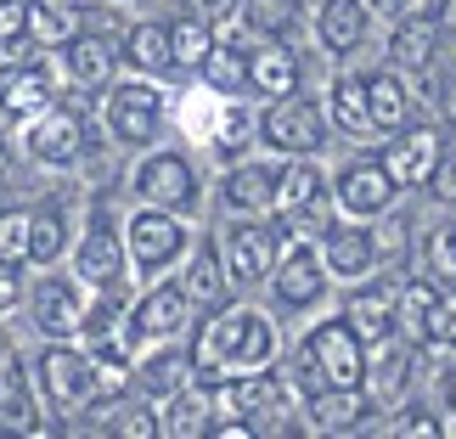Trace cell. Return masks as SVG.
<instances>
[{
  "mask_svg": "<svg viewBox=\"0 0 456 439\" xmlns=\"http://www.w3.org/2000/svg\"><path fill=\"white\" fill-rule=\"evenodd\" d=\"M23 152L40 169H79L91 152V113H85V91L57 96L45 113L23 125Z\"/></svg>",
  "mask_w": 456,
  "mask_h": 439,
  "instance_id": "obj_4",
  "label": "cell"
},
{
  "mask_svg": "<svg viewBox=\"0 0 456 439\" xmlns=\"http://www.w3.org/2000/svg\"><path fill=\"white\" fill-rule=\"evenodd\" d=\"M440 394H445V411L456 417V361L445 366V378H440Z\"/></svg>",
  "mask_w": 456,
  "mask_h": 439,
  "instance_id": "obj_51",
  "label": "cell"
},
{
  "mask_svg": "<svg viewBox=\"0 0 456 439\" xmlns=\"http://www.w3.org/2000/svg\"><path fill=\"white\" fill-rule=\"evenodd\" d=\"M366 417H378V400H372L366 383H355V389H332V383H327V389H315L305 400V417H299V423L310 434H361Z\"/></svg>",
  "mask_w": 456,
  "mask_h": 439,
  "instance_id": "obj_19",
  "label": "cell"
},
{
  "mask_svg": "<svg viewBox=\"0 0 456 439\" xmlns=\"http://www.w3.org/2000/svg\"><path fill=\"white\" fill-rule=\"evenodd\" d=\"M378 254H400V248H406V220H400L395 215V208H389V215H383V225H378Z\"/></svg>",
  "mask_w": 456,
  "mask_h": 439,
  "instance_id": "obj_48",
  "label": "cell"
},
{
  "mask_svg": "<svg viewBox=\"0 0 456 439\" xmlns=\"http://www.w3.org/2000/svg\"><path fill=\"white\" fill-rule=\"evenodd\" d=\"M40 406H34V383L23 372V355L0 361V434H34Z\"/></svg>",
  "mask_w": 456,
  "mask_h": 439,
  "instance_id": "obj_32",
  "label": "cell"
},
{
  "mask_svg": "<svg viewBox=\"0 0 456 439\" xmlns=\"http://www.w3.org/2000/svg\"><path fill=\"white\" fill-rule=\"evenodd\" d=\"M378 158L395 175L400 191H428L434 175H440V158H445V130L440 125H406V130L389 135V147Z\"/></svg>",
  "mask_w": 456,
  "mask_h": 439,
  "instance_id": "obj_15",
  "label": "cell"
},
{
  "mask_svg": "<svg viewBox=\"0 0 456 439\" xmlns=\"http://www.w3.org/2000/svg\"><path fill=\"white\" fill-rule=\"evenodd\" d=\"M220 254H225L232 288H259V282H271V271H276L282 232H276V220H265V215H232V225H225V237H220Z\"/></svg>",
  "mask_w": 456,
  "mask_h": 439,
  "instance_id": "obj_11",
  "label": "cell"
},
{
  "mask_svg": "<svg viewBox=\"0 0 456 439\" xmlns=\"http://www.w3.org/2000/svg\"><path fill=\"white\" fill-rule=\"evenodd\" d=\"M130 191L135 203H152V208H169V215H198L203 208V181H198V164L181 152V147H158L147 152L130 175Z\"/></svg>",
  "mask_w": 456,
  "mask_h": 439,
  "instance_id": "obj_8",
  "label": "cell"
},
{
  "mask_svg": "<svg viewBox=\"0 0 456 439\" xmlns=\"http://www.w3.org/2000/svg\"><path fill=\"white\" fill-rule=\"evenodd\" d=\"M434 198L440 203H456V142H445V158H440V175H434Z\"/></svg>",
  "mask_w": 456,
  "mask_h": 439,
  "instance_id": "obj_47",
  "label": "cell"
},
{
  "mask_svg": "<svg viewBox=\"0 0 456 439\" xmlns=\"http://www.w3.org/2000/svg\"><path fill=\"white\" fill-rule=\"evenodd\" d=\"M135 389H142L147 400H164L175 394L181 383H191V349H181V338H169V344H152V355L135 361Z\"/></svg>",
  "mask_w": 456,
  "mask_h": 439,
  "instance_id": "obj_28",
  "label": "cell"
},
{
  "mask_svg": "<svg viewBox=\"0 0 456 439\" xmlns=\"http://www.w3.org/2000/svg\"><path fill=\"white\" fill-rule=\"evenodd\" d=\"M265 288L276 298V310H288V315L315 310L327 298V288H332V271H327V259H322V242H282L276 271H271Z\"/></svg>",
  "mask_w": 456,
  "mask_h": 439,
  "instance_id": "obj_12",
  "label": "cell"
},
{
  "mask_svg": "<svg viewBox=\"0 0 456 439\" xmlns=\"http://www.w3.org/2000/svg\"><path fill=\"white\" fill-rule=\"evenodd\" d=\"M28 40V0H0V51Z\"/></svg>",
  "mask_w": 456,
  "mask_h": 439,
  "instance_id": "obj_43",
  "label": "cell"
},
{
  "mask_svg": "<svg viewBox=\"0 0 456 439\" xmlns=\"http://www.w3.org/2000/svg\"><path fill=\"white\" fill-rule=\"evenodd\" d=\"M440 113H445V125H456V68L440 79Z\"/></svg>",
  "mask_w": 456,
  "mask_h": 439,
  "instance_id": "obj_50",
  "label": "cell"
},
{
  "mask_svg": "<svg viewBox=\"0 0 456 439\" xmlns=\"http://www.w3.org/2000/svg\"><path fill=\"white\" fill-rule=\"evenodd\" d=\"M28 298V276H23V265H12V259H0V321L17 310Z\"/></svg>",
  "mask_w": 456,
  "mask_h": 439,
  "instance_id": "obj_44",
  "label": "cell"
},
{
  "mask_svg": "<svg viewBox=\"0 0 456 439\" xmlns=\"http://www.w3.org/2000/svg\"><path fill=\"white\" fill-rule=\"evenodd\" d=\"M366 102H372V135H395L411 125V85L400 79V68L366 74Z\"/></svg>",
  "mask_w": 456,
  "mask_h": 439,
  "instance_id": "obj_29",
  "label": "cell"
},
{
  "mask_svg": "<svg viewBox=\"0 0 456 439\" xmlns=\"http://www.w3.org/2000/svg\"><path fill=\"white\" fill-rule=\"evenodd\" d=\"M181 12H191V17H203V23L225 28V23H237L242 0H181Z\"/></svg>",
  "mask_w": 456,
  "mask_h": 439,
  "instance_id": "obj_46",
  "label": "cell"
},
{
  "mask_svg": "<svg viewBox=\"0 0 456 439\" xmlns=\"http://www.w3.org/2000/svg\"><path fill=\"white\" fill-rule=\"evenodd\" d=\"M6 175H12V169H6V152H0V186H6Z\"/></svg>",
  "mask_w": 456,
  "mask_h": 439,
  "instance_id": "obj_53",
  "label": "cell"
},
{
  "mask_svg": "<svg viewBox=\"0 0 456 439\" xmlns=\"http://www.w3.org/2000/svg\"><path fill=\"white\" fill-rule=\"evenodd\" d=\"M164 118H169V96L158 91V79L135 74V79H113L102 91V125L125 152L135 147H152L164 135Z\"/></svg>",
  "mask_w": 456,
  "mask_h": 439,
  "instance_id": "obj_5",
  "label": "cell"
},
{
  "mask_svg": "<svg viewBox=\"0 0 456 439\" xmlns=\"http://www.w3.org/2000/svg\"><path fill=\"white\" fill-rule=\"evenodd\" d=\"M276 321L254 305H215L208 321H198L191 332V378L198 383H215V378H232V372H259V366L276 361Z\"/></svg>",
  "mask_w": 456,
  "mask_h": 439,
  "instance_id": "obj_1",
  "label": "cell"
},
{
  "mask_svg": "<svg viewBox=\"0 0 456 439\" xmlns=\"http://www.w3.org/2000/svg\"><path fill=\"white\" fill-rule=\"evenodd\" d=\"M327 130H332L327 102H315L305 91L276 96L271 108L259 113V142H265L276 158H315L327 147Z\"/></svg>",
  "mask_w": 456,
  "mask_h": 439,
  "instance_id": "obj_7",
  "label": "cell"
},
{
  "mask_svg": "<svg viewBox=\"0 0 456 439\" xmlns=\"http://www.w3.org/2000/svg\"><path fill=\"white\" fill-rule=\"evenodd\" d=\"M440 23L434 17H400L395 23V34H389V62L400 68V74H428L434 68V57H440Z\"/></svg>",
  "mask_w": 456,
  "mask_h": 439,
  "instance_id": "obj_27",
  "label": "cell"
},
{
  "mask_svg": "<svg viewBox=\"0 0 456 439\" xmlns=\"http://www.w3.org/2000/svg\"><path fill=\"white\" fill-rule=\"evenodd\" d=\"M74 276L85 288H125V276H130L125 225L113 220L108 203H96L91 215H85V232L74 242Z\"/></svg>",
  "mask_w": 456,
  "mask_h": 439,
  "instance_id": "obj_9",
  "label": "cell"
},
{
  "mask_svg": "<svg viewBox=\"0 0 456 439\" xmlns=\"http://www.w3.org/2000/svg\"><path fill=\"white\" fill-rule=\"evenodd\" d=\"M322 259L332 271V282H366L383 254H378V237L366 232V220H344V225H327L322 232Z\"/></svg>",
  "mask_w": 456,
  "mask_h": 439,
  "instance_id": "obj_20",
  "label": "cell"
},
{
  "mask_svg": "<svg viewBox=\"0 0 456 439\" xmlns=\"http://www.w3.org/2000/svg\"><path fill=\"white\" fill-rule=\"evenodd\" d=\"M113 434H130V439H158V400H147V406H118Z\"/></svg>",
  "mask_w": 456,
  "mask_h": 439,
  "instance_id": "obj_42",
  "label": "cell"
},
{
  "mask_svg": "<svg viewBox=\"0 0 456 439\" xmlns=\"http://www.w3.org/2000/svg\"><path fill=\"white\" fill-rule=\"evenodd\" d=\"M428 259H434V271H440V276H451V282H456V215L440 225V232H434Z\"/></svg>",
  "mask_w": 456,
  "mask_h": 439,
  "instance_id": "obj_45",
  "label": "cell"
},
{
  "mask_svg": "<svg viewBox=\"0 0 456 439\" xmlns=\"http://www.w3.org/2000/svg\"><path fill=\"white\" fill-rule=\"evenodd\" d=\"M215 40H220V28L215 23H203V17H191V12H181L169 23V45H175V68H191L198 74V62L215 51Z\"/></svg>",
  "mask_w": 456,
  "mask_h": 439,
  "instance_id": "obj_37",
  "label": "cell"
},
{
  "mask_svg": "<svg viewBox=\"0 0 456 439\" xmlns=\"http://www.w3.org/2000/svg\"><path fill=\"white\" fill-rule=\"evenodd\" d=\"M366 34H372V6H366V0H322V6H315V45H322L327 57L361 51Z\"/></svg>",
  "mask_w": 456,
  "mask_h": 439,
  "instance_id": "obj_22",
  "label": "cell"
},
{
  "mask_svg": "<svg viewBox=\"0 0 456 439\" xmlns=\"http://www.w3.org/2000/svg\"><path fill=\"white\" fill-rule=\"evenodd\" d=\"M327 118L344 135H372V102H366V74H338L327 91Z\"/></svg>",
  "mask_w": 456,
  "mask_h": 439,
  "instance_id": "obj_35",
  "label": "cell"
},
{
  "mask_svg": "<svg viewBox=\"0 0 456 439\" xmlns=\"http://www.w3.org/2000/svg\"><path fill=\"white\" fill-rule=\"evenodd\" d=\"M191 248V225L186 215H169V208H152L142 203L135 215L125 220V254H130V276L142 282H158L164 271H175Z\"/></svg>",
  "mask_w": 456,
  "mask_h": 439,
  "instance_id": "obj_6",
  "label": "cell"
},
{
  "mask_svg": "<svg viewBox=\"0 0 456 439\" xmlns=\"http://www.w3.org/2000/svg\"><path fill=\"white\" fill-rule=\"evenodd\" d=\"M254 142H259V118L248 113V102L225 96L220 108H215V125H208V147H215L225 164H237L242 147H254Z\"/></svg>",
  "mask_w": 456,
  "mask_h": 439,
  "instance_id": "obj_34",
  "label": "cell"
},
{
  "mask_svg": "<svg viewBox=\"0 0 456 439\" xmlns=\"http://www.w3.org/2000/svg\"><path fill=\"white\" fill-rule=\"evenodd\" d=\"M299 85H305V68H299V51H293V45H282V40L248 45V91L254 96L276 102V96L299 91Z\"/></svg>",
  "mask_w": 456,
  "mask_h": 439,
  "instance_id": "obj_25",
  "label": "cell"
},
{
  "mask_svg": "<svg viewBox=\"0 0 456 439\" xmlns=\"http://www.w3.org/2000/svg\"><path fill=\"white\" fill-rule=\"evenodd\" d=\"M57 68H62L68 91H85V96H91V91H108L113 74H118V40L79 28L74 40L57 45Z\"/></svg>",
  "mask_w": 456,
  "mask_h": 439,
  "instance_id": "obj_17",
  "label": "cell"
},
{
  "mask_svg": "<svg viewBox=\"0 0 456 439\" xmlns=\"http://www.w3.org/2000/svg\"><path fill=\"white\" fill-rule=\"evenodd\" d=\"M395 198H400V186L383 169V158H349L332 175V203H338L344 220H383L395 208Z\"/></svg>",
  "mask_w": 456,
  "mask_h": 439,
  "instance_id": "obj_14",
  "label": "cell"
},
{
  "mask_svg": "<svg viewBox=\"0 0 456 439\" xmlns=\"http://www.w3.org/2000/svg\"><path fill=\"white\" fill-rule=\"evenodd\" d=\"M237 23L254 34V40H282L293 28V0H242Z\"/></svg>",
  "mask_w": 456,
  "mask_h": 439,
  "instance_id": "obj_38",
  "label": "cell"
},
{
  "mask_svg": "<svg viewBox=\"0 0 456 439\" xmlns=\"http://www.w3.org/2000/svg\"><path fill=\"white\" fill-rule=\"evenodd\" d=\"M389 434H395V439H440L445 423H440V417H434L428 406H406V411H400L395 423H389Z\"/></svg>",
  "mask_w": 456,
  "mask_h": 439,
  "instance_id": "obj_41",
  "label": "cell"
},
{
  "mask_svg": "<svg viewBox=\"0 0 456 439\" xmlns=\"http://www.w3.org/2000/svg\"><path fill=\"white\" fill-rule=\"evenodd\" d=\"M434 23H440L445 34H456V0H445V6H440V12H434Z\"/></svg>",
  "mask_w": 456,
  "mask_h": 439,
  "instance_id": "obj_52",
  "label": "cell"
},
{
  "mask_svg": "<svg viewBox=\"0 0 456 439\" xmlns=\"http://www.w3.org/2000/svg\"><path fill=\"white\" fill-rule=\"evenodd\" d=\"M85 28V0H28V40L40 51H57Z\"/></svg>",
  "mask_w": 456,
  "mask_h": 439,
  "instance_id": "obj_33",
  "label": "cell"
},
{
  "mask_svg": "<svg viewBox=\"0 0 456 439\" xmlns=\"http://www.w3.org/2000/svg\"><path fill=\"white\" fill-rule=\"evenodd\" d=\"M191 310H198V305L186 298L181 282H152V288L130 305L125 332H130V344H169V338H186Z\"/></svg>",
  "mask_w": 456,
  "mask_h": 439,
  "instance_id": "obj_16",
  "label": "cell"
},
{
  "mask_svg": "<svg viewBox=\"0 0 456 439\" xmlns=\"http://www.w3.org/2000/svg\"><path fill=\"white\" fill-rule=\"evenodd\" d=\"M198 79H203V91H215V96H242L248 91V45L215 40V51L198 62Z\"/></svg>",
  "mask_w": 456,
  "mask_h": 439,
  "instance_id": "obj_36",
  "label": "cell"
},
{
  "mask_svg": "<svg viewBox=\"0 0 456 439\" xmlns=\"http://www.w3.org/2000/svg\"><path fill=\"white\" fill-rule=\"evenodd\" d=\"M34 389H40V406L57 417L102 406L91 349H79V338H45V349L34 355Z\"/></svg>",
  "mask_w": 456,
  "mask_h": 439,
  "instance_id": "obj_3",
  "label": "cell"
},
{
  "mask_svg": "<svg viewBox=\"0 0 456 439\" xmlns=\"http://www.w3.org/2000/svg\"><path fill=\"white\" fill-rule=\"evenodd\" d=\"M417 344H428V349H456V288H434Z\"/></svg>",
  "mask_w": 456,
  "mask_h": 439,
  "instance_id": "obj_39",
  "label": "cell"
},
{
  "mask_svg": "<svg viewBox=\"0 0 456 439\" xmlns=\"http://www.w3.org/2000/svg\"><path fill=\"white\" fill-rule=\"evenodd\" d=\"M378 17H389V23H400V17H411L417 12V0H366Z\"/></svg>",
  "mask_w": 456,
  "mask_h": 439,
  "instance_id": "obj_49",
  "label": "cell"
},
{
  "mask_svg": "<svg viewBox=\"0 0 456 439\" xmlns=\"http://www.w3.org/2000/svg\"><path fill=\"white\" fill-rule=\"evenodd\" d=\"M51 102H57V74L40 57V45L34 51H17V45L0 51V118L6 125H28Z\"/></svg>",
  "mask_w": 456,
  "mask_h": 439,
  "instance_id": "obj_10",
  "label": "cell"
},
{
  "mask_svg": "<svg viewBox=\"0 0 456 439\" xmlns=\"http://www.w3.org/2000/svg\"><path fill=\"white\" fill-rule=\"evenodd\" d=\"M332 198V181L315 158H282V175H276V215H293V208H315Z\"/></svg>",
  "mask_w": 456,
  "mask_h": 439,
  "instance_id": "obj_30",
  "label": "cell"
},
{
  "mask_svg": "<svg viewBox=\"0 0 456 439\" xmlns=\"http://www.w3.org/2000/svg\"><path fill=\"white\" fill-rule=\"evenodd\" d=\"M181 288H186L191 305H203V310L225 305L232 276H225V254H220L215 237H191V248H186V259H181Z\"/></svg>",
  "mask_w": 456,
  "mask_h": 439,
  "instance_id": "obj_24",
  "label": "cell"
},
{
  "mask_svg": "<svg viewBox=\"0 0 456 439\" xmlns=\"http://www.w3.org/2000/svg\"><path fill=\"white\" fill-rule=\"evenodd\" d=\"M28 215L23 203H0V259L12 265H28Z\"/></svg>",
  "mask_w": 456,
  "mask_h": 439,
  "instance_id": "obj_40",
  "label": "cell"
},
{
  "mask_svg": "<svg viewBox=\"0 0 456 439\" xmlns=\"http://www.w3.org/2000/svg\"><path fill=\"white\" fill-rule=\"evenodd\" d=\"M215 428V394H208V383H181L175 394L158 400V434L164 439H203Z\"/></svg>",
  "mask_w": 456,
  "mask_h": 439,
  "instance_id": "obj_23",
  "label": "cell"
},
{
  "mask_svg": "<svg viewBox=\"0 0 456 439\" xmlns=\"http://www.w3.org/2000/svg\"><path fill=\"white\" fill-rule=\"evenodd\" d=\"M276 175L282 158H237L220 175V203L232 215H276Z\"/></svg>",
  "mask_w": 456,
  "mask_h": 439,
  "instance_id": "obj_18",
  "label": "cell"
},
{
  "mask_svg": "<svg viewBox=\"0 0 456 439\" xmlns=\"http://www.w3.org/2000/svg\"><path fill=\"white\" fill-rule=\"evenodd\" d=\"M68 254H74V225H68V215L57 203H40L28 215V265L51 271V265H62Z\"/></svg>",
  "mask_w": 456,
  "mask_h": 439,
  "instance_id": "obj_31",
  "label": "cell"
},
{
  "mask_svg": "<svg viewBox=\"0 0 456 439\" xmlns=\"http://www.w3.org/2000/svg\"><path fill=\"white\" fill-rule=\"evenodd\" d=\"M288 372L305 389V400L315 389H327V383L332 389H355V383H366V338L344 315H327V321H315L299 338V355H293Z\"/></svg>",
  "mask_w": 456,
  "mask_h": 439,
  "instance_id": "obj_2",
  "label": "cell"
},
{
  "mask_svg": "<svg viewBox=\"0 0 456 439\" xmlns=\"http://www.w3.org/2000/svg\"><path fill=\"white\" fill-rule=\"evenodd\" d=\"M118 62L130 68V74H147V79H169L181 74L175 68V45H169V23H130L125 40H118Z\"/></svg>",
  "mask_w": 456,
  "mask_h": 439,
  "instance_id": "obj_26",
  "label": "cell"
},
{
  "mask_svg": "<svg viewBox=\"0 0 456 439\" xmlns=\"http://www.w3.org/2000/svg\"><path fill=\"white\" fill-rule=\"evenodd\" d=\"M344 321L366 338V349L400 332V282H366L344 298Z\"/></svg>",
  "mask_w": 456,
  "mask_h": 439,
  "instance_id": "obj_21",
  "label": "cell"
},
{
  "mask_svg": "<svg viewBox=\"0 0 456 439\" xmlns=\"http://www.w3.org/2000/svg\"><path fill=\"white\" fill-rule=\"evenodd\" d=\"M85 298H91V288L79 282V276H62L57 265H51L40 282L28 288V327L40 332V338H79V321H85Z\"/></svg>",
  "mask_w": 456,
  "mask_h": 439,
  "instance_id": "obj_13",
  "label": "cell"
}]
</instances>
